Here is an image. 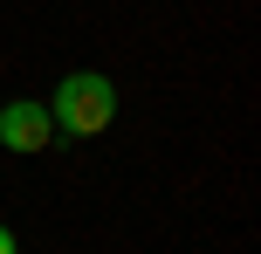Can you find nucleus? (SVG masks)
Returning <instances> with one entry per match:
<instances>
[{"label":"nucleus","instance_id":"obj_1","mask_svg":"<svg viewBox=\"0 0 261 254\" xmlns=\"http://www.w3.org/2000/svg\"><path fill=\"white\" fill-rule=\"evenodd\" d=\"M110 117H117V82L96 76V69H69L55 82V103H48V124L55 137H103Z\"/></svg>","mask_w":261,"mask_h":254},{"label":"nucleus","instance_id":"obj_2","mask_svg":"<svg viewBox=\"0 0 261 254\" xmlns=\"http://www.w3.org/2000/svg\"><path fill=\"white\" fill-rule=\"evenodd\" d=\"M55 145V124H48V103H35V96H14V103H0V151H21V158H35V151Z\"/></svg>","mask_w":261,"mask_h":254},{"label":"nucleus","instance_id":"obj_3","mask_svg":"<svg viewBox=\"0 0 261 254\" xmlns=\"http://www.w3.org/2000/svg\"><path fill=\"white\" fill-rule=\"evenodd\" d=\"M0 254H21V241H14V227H0Z\"/></svg>","mask_w":261,"mask_h":254}]
</instances>
